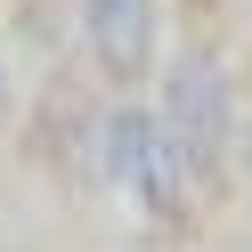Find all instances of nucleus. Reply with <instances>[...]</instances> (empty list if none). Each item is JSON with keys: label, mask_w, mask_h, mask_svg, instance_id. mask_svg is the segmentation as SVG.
Wrapping results in <instances>:
<instances>
[{"label": "nucleus", "mask_w": 252, "mask_h": 252, "mask_svg": "<svg viewBox=\"0 0 252 252\" xmlns=\"http://www.w3.org/2000/svg\"><path fill=\"white\" fill-rule=\"evenodd\" d=\"M90 147V171H98L106 195H130L147 220H187V203H195V163H187V147L171 138V122L155 114V98H106L98 114H90L82 130Z\"/></svg>", "instance_id": "nucleus-1"}, {"label": "nucleus", "mask_w": 252, "mask_h": 252, "mask_svg": "<svg viewBox=\"0 0 252 252\" xmlns=\"http://www.w3.org/2000/svg\"><path fill=\"white\" fill-rule=\"evenodd\" d=\"M155 114L171 122V138L187 147L203 187L228 171V155H236V82H228V65L212 49H179L155 73Z\"/></svg>", "instance_id": "nucleus-2"}, {"label": "nucleus", "mask_w": 252, "mask_h": 252, "mask_svg": "<svg viewBox=\"0 0 252 252\" xmlns=\"http://www.w3.org/2000/svg\"><path fill=\"white\" fill-rule=\"evenodd\" d=\"M73 33H82L90 65L106 73V90H130L155 73L163 49V0H73Z\"/></svg>", "instance_id": "nucleus-3"}, {"label": "nucleus", "mask_w": 252, "mask_h": 252, "mask_svg": "<svg viewBox=\"0 0 252 252\" xmlns=\"http://www.w3.org/2000/svg\"><path fill=\"white\" fill-rule=\"evenodd\" d=\"M17 122V73H8V57H0V130Z\"/></svg>", "instance_id": "nucleus-4"}]
</instances>
